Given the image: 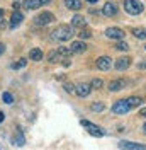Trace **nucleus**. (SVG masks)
Returning a JSON list of instances; mask_svg holds the SVG:
<instances>
[{"mask_svg":"<svg viewBox=\"0 0 146 150\" xmlns=\"http://www.w3.org/2000/svg\"><path fill=\"white\" fill-rule=\"evenodd\" d=\"M124 9L126 12H129L131 16H138L143 12V4L139 0H126L124 2Z\"/></svg>","mask_w":146,"mask_h":150,"instance_id":"obj_2","label":"nucleus"},{"mask_svg":"<svg viewBox=\"0 0 146 150\" xmlns=\"http://www.w3.org/2000/svg\"><path fill=\"white\" fill-rule=\"evenodd\" d=\"M139 116H143V118H146V108H143V109L139 111Z\"/></svg>","mask_w":146,"mask_h":150,"instance_id":"obj_33","label":"nucleus"},{"mask_svg":"<svg viewBox=\"0 0 146 150\" xmlns=\"http://www.w3.org/2000/svg\"><path fill=\"white\" fill-rule=\"evenodd\" d=\"M63 89H65L68 94H75V85H73V84H65Z\"/></svg>","mask_w":146,"mask_h":150,"instance_id":"obj_29","label":"nucleus"},{"mask_svg":"<svg viewBox=\"0 0 146 150\" xmlns=\"http://www.w3.org/2000/svg\"><path fill=\"white\" fill-rule=\"evenodd\" d=\"M12 7H14V10H19V9H20V4H19V2H14V4H12Z\"/></svg>","mask_w":146,"mask_h":150,"instance_id":"obj_32","label":"nucleus"},{"mask_svg":"<svg viewBox=\"0 0 146 150\" xmlns=\"http://www.w3.org/2000/svg\"><path fill=\"white\" fill-rule=\"evenodd\" d=\"M49 2H51V0H41V4H43V5H44V4H49Z\"/></svg>","mask_w":146,"mask_h":150,"instance_id":"obj_36","label":"nucleus"},{"mask_svg":"<svg viewBox=\"0 0 146 150\" xmlns=\"http://www.w3.org/2000/svg\"><path fill=\"white\" fill-rule=\"evenodd\" d=\"M65 5H66L68 9H72V10L82 9V2H80V0H65Z\"/></svg>","mask_w":146,"mask_h":150,"instance_id":"obj_17","label":"nucleus"},{"mask_svg":"<svg viewBox=\"0 0 146 150\" xmlns=\"http://www.w3.org/2000/svg\"><path fill=\"white\" fill-rule=\"evenodd\" d=\"M129 65H131V58H128V56H124V58H119L117 62H116V68H117L119 72H122V70L129 68Z\"/></svg>","mask_w":146,"mask_h":150,"instance_id":"obj_13","label":"nucleus"},{"mask_svg":"<svg viewBox=\"0 0 146 150\" xmlns=\"http://www.w3.org/2000/svg\"><path fill=\"white\" fill-rule=\"evenodd\" d=\"M110 67H112V60H110L109 56H100V58H97V68H100V70H109Z\"/></svg>","mask_w":146,"mask_h":150,"instance_id":"obj_9","label":"nucleus"},{"mask_svg":"<svg viewBox=\"0 0 146 150\" xmlns=\"http://www.w3.org/2000/svg\"><path fill=\"white\" fill-rule=\"evenodd\" d=\"M92 89H102L104 87V82H102V79H93L92 80V84H90Z\"/></svg>","mask_w":146,"mask_h":150,"instance_id":"obj_22","label":"nucleus"},{"mask_svg":"<svg viewBox=\"0 0 146 150\" xmlns=\"http://www.w3.org/2000/svg\"><path fill=\"white\" fill-rule=\"evenodd\" d=\"M133 34H134L138 39H146V29L136 28V29H133Z\"/></svg>","mask_w":146,"mask_h":150,"instance_id":"obj_20","label":"nucleus"},{"mask_svg":"<svg viewBox=\"0 0 146 150\" xmlns=\"http://www.w3.org/2000/svg\"><path fill=\"white\" fill-rule=\"evenodd\" d=\"M129 109H131V106L128 104L126 99H121L117 103H114V106H112V111L116 112V114H126Z\"/></svg>","mask_w":146,"mask_h":150,"instance_id":"obj_5","label":"nucleus"},{"mask_svg":"<svg viewBox=\"0 0 146 150\" xmlns=\"http://www.w3.org/2000/svg\"><path fill=\"white\" fill-rule=\"evenodd\" d=\"M72 36H73V28L68 26V24H60V26L53 31V39L61 41V43H63V41H68Z\"/></svg>","mask_w":146,"mask_h":150,"instance_id":"obj_1","label":"nucleus"},{"mask_svg":"<svg viewBox=\"0 0 146 150\" xmlns=\"http://www.w3.org/2000/svg\"><path fill=\"white\" fill-rule=\"evenodd\" d=\"M102 14H104V16H107V17H112V16H116V14H117V7H116V4H112V2H107V4L104 5V9H102Z\"/></svg>","mask_w":146,"mask_h":150,"instance_id":"obj_10","label":"nucleus"},{"mask_svg":"<svg viewBox=\"0 0 146 150\" xmlns=\"http://www.w3.org/2000/svg\"><path fill=\"white\" fill-rule=\"evenodd\" d=\"M29 58H31L32 62H41V60H43V51H41L39 48H32V50L29 51Z\"/></svg>","mask_w":146,"mask_h":150,"instance_id":"obj_15","label":"nucleus"},{"mask_svg":"<svg viewBox=\"0 0 146 150\" xmlns=\"http://www.w3.org/2000/svg\"><path fill=\"white\" fill-rule=\"evenodd\" d=\"M116 50H119V51H128L129 46H128V43H122V41H121V43L116 45Z\"/></svg>","mask_w":146,"mask_h":150,"instance_id":"obj_28","label":"nucleus"},{"mask_svg":"<svg viewBox=\"0 0 146 150\" xmlns=\"http://www.w3.org/2000/svg\"><path fill=\"white\" fill-rule=\"evenodd\" d=\"M80 125H82L83 128H87V131L90 133L92 137H102V135H104V131H102L99 126H95L93 123L87 121V120H82V121H80Z\"/></svg>","mask_w":146,"mask_h":150,"instance_id":"obj_4","label":"nucleus"},{"mask_svg":"<svg viewBox=\"0 0 146 150\" xmlns=\"http://www.w3.org/2000/svg\"><path fill=\"white\" fill-rule=\"evenodd\" d=\"M124 87V82L122 80H112L109 84V91H112V92H117V91H121Z\"/></svg>","mask_w":146,"mask_h":150,"instance_id":"obj_18","label":"nucleus"},{"mask_svg":"<svg viewBox=\"0 0 146 150\" xmlns=\"http://www.w3.org/2000/svg\"><path fill=\"white\" fill-rule=\"evenodd\" d=\"M2 99H4V103L5 104H12L14 103V97H12V94L10 92H4L2 94Z\"/></svg>","mask_w":146,"mask_h":150,"instance_id":"obj_24","label":"nucleus"},{"mask_svg":"<svg viewBox=\"0 0 146 150\" xmlns=\"http://www.w3.org/2000/svg\"><path fill=\"white\" fill-rule=\"evenodd\" d=\"M70 63H72V62H70L68 58H65V60H63V65H65V67H70Z\"/></svg>","mask_w":146,"mask_h":150,"instance_id":"obj_34","label":"nucleus"},{"mask_svg":"<svg viewBox=\"0 0 146 150\" xmlns=\"http://www.w3.org/2000/svg\"><path fill=\"white\" fill-rule=\"evenodd\" d=\"M104 108H105V106H104V103H93L90 106L92 111H104Z\"/></svg>","mask_w":146,"mask_h":150,"instance_id":"obj_27","label":"nucleus"},{"mask_svg":"<svg viewBox=\"0 0 146 150\" xmlns=\"http://www.w3.org/2000/svg\"><path fill=\"white\" fill-rule=\"evenodd\" d=\"M72 26L73 28H85V19H83V16L77 14V16L72 19Z\"/></svg>","mask_w":146,"mask_h":150,"instance_id":"obj_16","label":"nucleus"},{"mask_svg":"<svg viewBox=\"0 0 146 150\" xmlns=\"http://www.w3.org/2000/svg\"><path fill=\"white\" fill-rule=\"evenodd\" d=\"M22 21H24V16H22L19 10H14V14H12V17H10V26H12V28H17V26H20Z\"/></svg>","mask_w":146,"mask_h":150,"instance_id":"obj_12","label":"nucleus"},{"mask_svg":"<svg viewBox=\"0 0 146 150\" xmlns=\"http://www.w3.org/2000/svg\"><path fill=\"white\" fill-rule=\"evenodd\" d=\"M105 36L110 38V39H124V36H126V33L122 31L121 28H109L107 31H105Z\"/></svg>","mask_w":146,"mask_h":150,"instance_id":"obj_6","label":"nucleus"},{"mask_svg":"<svg viewBox=\"0 0 146 150\" xmlns=\"http://www.w3.org/2000/svg\"><path fill=\"white\" fill-rule=\"evenodd\" d=\"M56 56H58V53H56V51H51L48 58H49V62H55V58H56Z\"/></svg>","mask_w":146,"mask_h":150,"instance_id":"obj_30","label":"nucleus"},{"mask_svg":"<svg viewBox=\"0 0 146 150\" xmlns=\"http://www.w3.org/2000/svg\"><path fill=\"white\" fill-rule=\"evenodd\" d=\"M119 149L121 150H146V145L134 143V142H119Z\"/></svg>","mask_w":146,"mask_h":150,"instance_id":"obj_7","label":"nucleus"},{"mask_svg":"<svg viewBox=\"0 0 146 150\" xmlns=\"http://www.w3.org/2000/svg\"><path fill=\"white\" fill-rule=\"evenodd\" d=\"M143 130H145V133H146V123H145V126H143Z\"/></svg>","mask_w":146,"mask_h":150,"instance_id":"obj_38","label":"nucleus"},{"mask_svg":"<svg viewBox=\"0 0 146 150\" xmlns=\"http://www.w3.org/2000/svg\"><path fill=\"white\" fill-rule=\"evenodd\" d=\"M78 36H80V39H88V38H92V31L88 28H82L80 29V33H78Z\"/></svg>","mask_w":146,"mask_h":150,"instance_id":"obj_21","label":"nucleus"},{"mask_svg":"<svg viewBox=\"0 0 146 150\" xmlns=\"http://www.w3.org/2000/svg\"><path fill=\"white\" fill-rule=\"evenodd\" d=\"M88 2H92V4H95V2H97V0H88Z\"/></svg>","mask_w":146,"mask_h":150,"instance_id":"obj_39","label":"nucleus"},{"mask_svg":"<svg viewBox=\"0 0 146 150\" xmlns=\"http://www.w3.org/2000/svg\"><path fill=\"white\" fill-rule=\"evenodd\" d=\"M85 50H87V45H85L83 41H73L72 46H70V51H72V53H77V55L83 53Z\"/></svg>","mask_w":146,"mask_h":150,"instance_id":"obj_11","label":"nucleus"},{"mask_svg":"<svg viewBox=\"0 0 146 150\" xmlns=\"http://www.w3.org/2000/svg\"><path fill=\"white\" fill-rule=\"evenodd\" d=\"M2 16H4V10L0 9V17H2Z\"/></svg>","mask_w":146,"mask_h":150,"instance_id":"obj_37","label":"nucleus"},{"mask_svg":"<svg viewBox=\"0 0 146 150\" xmlns=\"http://www.w3.org/2000/svg\"><path fill=\"white\" fill-rule=\"evenodd\" d=\"M26 65H27V60H26V58H20L17 63H12V68L17 70V68H22V67H26Z\"/></svg>","mask_w":146,"mask_h":150,"instance_id":"obj_23","label":"nucleus"},{"mask_svg":"<svg viewBox=\"0 0 146 150\" xmlns=\"http://www.w3.org/2000/svg\"><path fill=\"white\" fill-rule=\"evenodd\" d=\"M145 67H146V63H145Z\"/></svg>","mask_w":146,"mask_h":150,"instance_id":"obj_40","label":"nucleus"},{"mask_svg":"<svg viewBox=\"0 0 146 150\" xmlns=\"http://www.w3.org/2000/svg\"><path fill=\"white\" fill-rule=\"evenodd\" d=\"M58 55H61V56H70V55H72V51H70V48L61 46V48H58Z\"/></svg>","mask_w":146,"mask_h":150,"instance_id":"obj_26","label":"nucleus"},{"mask_svg":"<svg viewBox=\"0 0 146 150\" xmlns=\"http://www.w3.org/2000/svg\"><path fill=\"white\" fill-rule=\"evenodd\" d=\"M90 91H92L90 84H83V82L75 87V94H77V96H80V97H87V96L90 94Z\"/></svg>","mask_w":146,"mask_h":150,"instance_id":"obj_8","label":"nucleus"},{"mask_svg":"<svg viewBox=\"0 0 146 150\" xmlns=\"http://www.w3.org/2000/svg\"><path fill=\"white\" fill-rule=\"evenodd\" d=\"M26 9H31V10H36V9H39V7H43V4H41V0H26L24 4H22Z\"/></svg>","mask_w":146,"mask_h":150,"instance_id":"obj_14","label":"nucleus"},{"mask_svg":"<svg viewBox=\"0 0 146 150\" xmlns=\"http://www.w3.org/2000/svg\"><path fill=\"white\" fill-rule=\"evenodd\" d=\"M4 120H5V114H4V112H2V111H0V123H2V121H4Z\"/></svg>","mask_w":146,"mask_h":150,"instance_id":"obj_35","label":"nucleus"},{"mask_svg":"<svg viewBox=\"0 0 146 150\" xmlns=\"http://www.w3.org/2000/svg\"><path fill=\"white\" fill-rule=\"evenodd\" d=\"M53 21H55V16L51 12H41V14H37L36 17H34L36 26H46V24H49Z\"/></svg>","mask_w":146,"mask_h":150,"instance_id":"obj_3","label":"nucleus"},{"mask_svg":"<svg viewBox=\"0 0 146 150\" xmlns=\"http://www.w3.org/2000/svg\"><path fill=\"white\" fill-rule=\"evenodd\" d=\"M126 101H128V104L131 106V109H133V108H138V106H141V103H143V99H141V97H136V96L128 97Z\"/></svg>","mask_w":146,"mask_h":150,"instance_id":"obj_19","label":"nucleus"},{"mask_svg":"<svg viewBox=\"0 0 146 150\" xmlns=\"http://www.w3.org/2000/svg\"><path fill=\"white\" fill-rule=\"evenodd\" d=\"M4 53H5V45H4V43H0V56L4 55Z\"/></svg>","mask_w":146,"mask_h":150,"instance_id":"obj_31","label":"nucleus"},{"mask_svg":"<svg viewBox=\"0 0 146 150\" xmlns=\"http://www.w3.org/2000/svg\"><path fill=\"white\" fill-rule=\"evenodd\" d=\"M24 137H22V133H17V137H14V143L15 145H19V147H22L24 145Z\"/></svg>","mask_w":146,"mask_h":150,"instance_id":"obj_25","label":"nucleus"}]
</instances>
